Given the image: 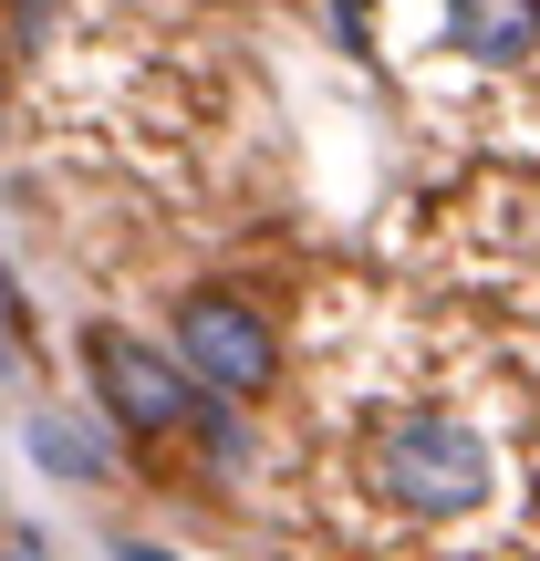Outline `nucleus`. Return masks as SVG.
<instances>
[{
    "mask_svg": "<svg viewBox=\"0 0 540 561\" xmlns=\"http://www.w3.org/2000/svg\"><path fill=\"white\" fill-rule=\"evenodd\" d=\"M364 479H375L384 510H405V520H468V510H489V437L468 416H437V405H416V416H384L375 437H364Z\"/></svg>",
    "mask_w": 540,
    "mask_h": 561,
    "instance_id": "nucleus-1",
    "label": "nucleus"
},
{
    "mask_svg": "<svg viewBox=\"0 0 540 561\" xmlns=\"http://www.w3.org/2000/svg\"><path fill=\"white\" fill-rule=\"evenodd\" d=\"M83 375H94L104 416L136 426V437H157V426H198V416H208L198 375H187L166 343H136V333H115V322H94V333H83Z\"/></svg>",
    "mask_w": 540,
    "mask_h": 561,
    "instance_id": "nucleus-2",
    "label": "nucleus"
},
{
    "mask_svg": "<svg viewBox=\"0 0 540 561\" xmlns=\"http://www.w3.org/2000/svg\"><path fill=\"white\" fill-rule=\"evenodd\" d=\"M166 354L198 375V396H219V405H240V396H261V385L280 375V343H271V322H261V301H240V291H187L177 301V343Z\"/></svg>",
    "mask_w": 540,
    "mask_h": 561,
    "instance_id": "nucleus-3",
    "label": "nucleus"
},
{
    "mask_svg": "<svg viewBox=\"0 0 540 561\" xmlns=\"http://www.w3.org/2000/svg\"><path fill=\"white\" fill-rule=\"evenodd\" d=\"M447 42L468 62H530L540 53V0H447Z\"/></svg>",
    "mask_w": 540,
    "mask_h": 561,
    "instance_id": "nucleus-4",
    "label": "nucleus"
},
{
    "mask_svg": "<svg viewBox=\"0 0 540 561\" xmlns=\"http://www.w3.org/2000/svg\"><path fill=\"white\" fill-rule=\"evenodd\" d=\"M32 458L53 468V479H83V489H94L104 468H115V447H104L94 426H73V416H32Z\"/></svg>",
    "mask_w": 540,
    "mask_h": 561,
    "instance_id": "nucleus-5",
    "label": "nucleus"
},
{
    "mask_svg": "<svg viewBox=\"0 0 540 561\" xmlns=\"http://www.w3.org/2000/svg\"><path fill=\"white\" fill-rule=\"evenodd\" d=\"M21 354H32V312H21L11 271H0V364H21Z\"/></svg>",
    "mask_w": 540,
    "mask_h": 561,
    "instance_id": "nucleus-6",
    "label": "nucleus"
},
{
    "mask_svg": "<svg viewBox=\"0 0 540 561\" xmlns=\"http://www.w3.org/2000/svg\"><path fill=\"white\" fill-rule=\"evenodd\" d=\"M115 561H177V551H157V541H115Z\"/></svg>",
    "mask_w": 540,
    "mask_h": 561,
    "instance_id": "nucleus-7",
    "label": "nucleus"
},
{
    "mask_svg": "<svg viewBox=\"0 0 540 561\" xmlns=\"http://www.w3.org/2000/svg\"><path fill=\"white\" fill-rule=\"evenodd\" d=\"M11 561H42V541H32V530H21V541H11Z\"/></svg>",
    "mask_w": 540,
    "mask_h": 561,
    "instance_id": "nucleus-8",
    "label": "nucleus"
}]
</instances>
